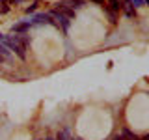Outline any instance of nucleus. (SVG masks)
Here are the masks:
<instances>
[{
    "instance_id": "1",
    "label": "nucleus",
    "mask_w": 149,
    "mask_h": 140,
    "mask_svg": "<svg viewBox=\"0 0 149 140\" xmlns=\"http://www.w3.org/2000/svg\"><path fill=\"white\" fill-rule=\"evenodd\" d=\"M121 9L125 11V15H127L129 19H134L136 17V9H134L132 2L130 0H121Z\"/></svg>"
},
{
    "instance_id": "2",
    "label": "nucleus",
    "mask_w": 149,
    "mask_h": 140,
    "mask_svg": "<svg viewBox=\"0 0 149 140\" xmlns=\"http://www.w3.org/2000/svg\"><path fill=\"white\" fill-rule=\"evenodd\" d=\"M28 28H30V22H19L13 26V34H26Z\"/></svg>"
},
{
    "instance_id": "3",
    "label": "nucleus",
    "mask_w": 149,
    "mask_h": 140,
    "mask_svg": "<svg viewBox=\"0 0 149 140\" xmlns=\"http://www.w3.org/2000/svg\"><path fill=\"white\" fill-rule=\"evenodd\" d=\"M65 4L71 9H80L82 6H86V0H65Z\"/></svg>"
},
{
    "instance_id": "4",
    "label": "nucleus",
    "mask_w": 149,
    "mask_h": 140,
    "mask_svg": "<svg viewBox=\"0 0 149 140\" xmlns=\"http://www.w3.org/2000/svg\"><path fill=\"white\" fill-rule=\"evenodd\" d=\"M108 4H110V11H119V9H121V0H108Z\"/></svg>"
},
{
    "instance_id": "5",
    "label": "nucleus",
    "mask_w": 149,
    "mask_h": 140,
    "mask_svg": "<svg viewBox=\"0 0 149 140\" xmlns=\"http://www.w3.org/2000/svg\"><path fill=\"white\" fill-rule=\"evenodd\" d=\"M121 136H123V140H138V136L132 133V131H129V129H123Z\"/></svg>"
},
{
    "instance_id": "6",
    "label": "nucleus",
    "mask_w": 149,
    "mask_h": 140,
    "mask_svg": "<svg viewBox=\"0 0 149 140\" xmlns=\"http://www.w3.org/2000/svg\"><path fill=\"white\" fill-rule=\"evenodd\" d=\"M104 13L108 15V19H110V22H112V24H116V22H118V15H116L114 11H110L108 8H104Z\"/></svg>"
},
{
    "instance_id": "7",
    "label": "nucleus",
    "mask_w": 149,
    "mask_h": 140,
    "mask_svg": "<svg viewBox=\"0 0 149 140\" xmlns=\"http://www.w3.org/2000/svg\"><path fill=\"white\" fill-rule=\"evenodd\" d=\"M56 140H73V138L69 136V131H62V133H58Z\"/></svg>"
},
{
    "instance_id": "8",
    "label": "nucleus",
    "mask_w": 149,
    "mask_h": 140,
    "mask_svg": "<svg viewBox=\"0 0 149 140\" xmlns=\"http://www.w3.org/2000/svg\"><path fill=\"white\" fill-rule=\"evenodd\" d=\"M0 56H2V58H9V49L4 47L2 43H0Z\"/></svg>"
},
{
    "instance_id": "9",
    "label": "nucleus",
    "mask_w": 149,
    "mask_h": 140,
    "mask_svg": "<svg viewBox=\"0 0 149 140\" xmlns=\"http://www.w3.org/2000/svg\"><path fill=\"white\" fill-rule=\"evenodd\" d=\"M37 6H39V4H37V2H34V4H32V6H28V8H26V13H34L36 9H37Z\"/></svg>"
},
{
    "instance_id": "10",
    "label": "nucleus",
    "mask_w": 149,
    "mask_h": 140,
    "mask_svg": "<svg viewBox=\"0 0 149 140\" xmlns=\"http://www.w3.org/2000/svg\"><path fill=\"white\" fill-rule=\"evenodd\" d=\"M130 2H132L134 9H136V8H140V6H143V0H130Z\"/></svg>"
},
{
    "instance_id": "11",
    "label": "nucleus",
    "mask_w": 149,
    "mask_h": 140,
    "mask_svg": "<svg viewBox=\"0 0 149 140\" xmlns=\"http://www.w3.org/2000/svg\"><path fill=\"white\" fill-rule=\"evenodd\" d=\"M9 11V6L8 4H2V8H0V13H8Z\"/></svg>"
},
{
    "instance_id": "12",
    "label": "nucleus",
    "mask_w": 149,
    "mask_h": 140,
    "mask_svg": "<svg viewBox=\"0 0 149 140\" xmlns=\"http://www.w3.org/2000/svg\"><path fill=\"white\" fill-rule=\"evenodd\" d=\"M91 2H95V4H101V6H104V0H91Z\"/></svg>"
},
{
    "instance_id": "13",
    "label": "nucleus",
    "mask_w": 149,
    "mask_h": 140,
    "mask_svg": "<svg viewBox=\"0 0 149 140\" xmlns=\"http://www.w3.org/2000/svg\"><path fill=\"white\" fill-rule=\"evenodd\" d=\"M114 140H123V136H121V134H116V136H114Z\"/></svg>"
},
{
    "instance_id": "14",
    "label": "nucleus",
    "mask_w": 149,
    "mask_h": 140,
    "mask_svg": "<svg viewBox=\"0 0 149 140\" xmlns=\"http://www.w3.org/2000/svg\"><path fill=\"white\" fill-rule=\"evenodd\" d=\"M143 140H149V133H147V134H146V136H143Z\"/></svg>"
},
{
    "instance_id": "15",
    "label": "nucleus",
    "mask_w": 149,
    "mask_h": 140,
    "mask_svg": "<svg viewBox=\"0 0 149 140\" xmlns=\"http://www.w3.org/2000/svg\"><path fill=\"white\" fill-rule=\"evenodd\" d=\"M45 140H56V138H50V136H49V138H45Z\"/></svg>"
},
{
    "instance_id": "16",
    "label": "nucleus",
    "mask_w": 149,
    "mask_h": 140,
    "mask_svg": "<svg viewBox=\"0 0 149 140\" xmlns=\"http://www.w3.org/2000/svg\"><path fill=\"white\" fill-rule=\"evenodd\" d=\"M147 6H149V0H147Z\"/></svg>"
},
{
    "instance_id": "17",
    "label": "nucleus",
    "mask_w": 149,
    "mask_h": 140,
    "mask_svg": "<svg viewBox=\"0 0 149 140\" xmlns=\"http://www.w3.org/2000/svg\"><path fill=\"white\" fill-rule=\"evenodd\" d=\"M0 2H4V0H0Z\"/></svg>"
}]
</instances>
